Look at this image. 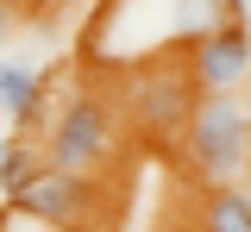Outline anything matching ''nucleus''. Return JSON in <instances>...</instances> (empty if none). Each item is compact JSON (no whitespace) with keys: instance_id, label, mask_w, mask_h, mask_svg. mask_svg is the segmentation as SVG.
Listing matches in <instances>:
<instances>
[{"instance_id":"6e6552de","label":"nucleus","mask_w":251,"mask_h":232,"mask_svg":"<svg viewBox=\"0 0 251 232\" xmlns=\"http://www.w3.org/2000/svg\"><path fill=\"white\" fill-rule=\"evenodd\" d=\"M201 232H251V182L201 188Z\"/></svg>"},{"instance_id":"1a4fd4ad","label":"nucleus","mask_w":251,"mask_h":232,"mask_svg":"<svg viewBox=\"0 0 251 232\" xmlns=\"http://www.w3.org/2000/svg\"><path fill=\"white\" fill-rule=\"evenodd\" d=\"M38 169H44V144L38 138H13V132L0 138V188H6V201L19 195Z\"/></svg>"},{"instance_id":"20e7f679","label":"nucleus","mask_w":251,"mask_h":232,"mask_svg":"<svg viewBox=\"0 0 251 232\" xmlns=\"http://www.w3.org/2000/svg\"><path fill=\"white\" fill-rule=\"evenodd\" d=\"M182 163L201 188L251 182V94H201L195 126L182 138Z\"/></svg>"},{"instance_id":"423d86ee","label":"nucleus","mask_w":251,"mask_h":232,"mask_svg":"<svg viewBox=\"0 0 251 232\" xmlns=\"http://www.w3.org/2000/svg\"><path fill=\"white\" fill-rule=\"evenodd\" d=\"M182 63H188V75H195L201 94H251V19L201 38Z\"/></svg>"},{"instance_id":"f03ea898","label":"nucleus","mask_w":251,"mask_h":232,"mask_svg":"<svg viewBox=\"0 0 251 232\" xmlns=\"http://www.w3.org/2000/svg\"><path fill=\"white\" fill-rule=\"evenodd\" d=\"M120 138H126V107H120V94L94 88L88 75H63L57 94H50V113H44V132H38L44 163L100 182L107 169L120 163Z\"/></svg>"},{"instance_id":"39448f33","label":"nucleus","mask_w":251,"mask_h":232,"mask_svg":"<svg viewBox=\"0 0 251 232\" xmlns=\"http://www.w3.org/2000/svg\"><path fill=\"white\" fill-rule=\"evenodd\" d=\"M13 213H25L31 226H50V232H100L107 226V207H100V182L88 176H69V169L44 163L19 195L6 201Z\"/></svg>"},{"instance_id":"7ed1b4c3","label":"nucleus","mask_w":251,"mask_h":232,"mask_svg":"<svg viewBox=\"0 0 251 232\" xmlns=\"http://www.w3.org/2000/svg\"><path fill=\"white\" fill-rule=\"evenodd\" d=\"M113 82H120L113 94H120V107H126V126L138 138H151V144H176V151H182L188 126H195V107H201V88H195V75H188L182 57L126 69Z\"/></svg>"},{"instance_id":"0eeeda50","label":"nucleus","mask_w":251,"mask_h":232,"mask_svg":"<svg viewBox=\"0 0 251 232\" xmlns=\"http://www.w3.org/2000/svg\"><path fill=\"white\" fill-rule=\"evenodd\" d=\"M50 94H57V75L38 63V57H19V50L0 57V113H6V132L13 138L44 132Z\"/></svg>"},{"instance_id":"f257e3e1","label":"nucleus","mask_w":251,"mask_h":232,"mask_svg":"<svg viewBox=\"0 0 251 232\" xmlns=\"http://www.w3.org/2000/svg\"><path fill=\"white\" fill-rule=\"evenodd\" d=\"M245 19V0H100L82 38V57L107 75L188 57L201 38Z\"/></svg>"}]
</instances>
